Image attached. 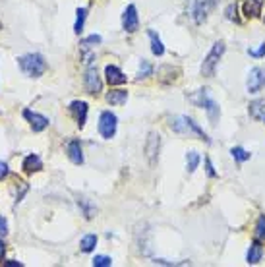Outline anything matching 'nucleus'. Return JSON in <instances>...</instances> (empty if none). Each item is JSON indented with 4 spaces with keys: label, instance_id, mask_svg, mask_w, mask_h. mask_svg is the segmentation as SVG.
<instances>
[{
    "label": "nucleus",
    "instance_id": "obj_1",
    "mask_svg": "<svg viewBox=\"0 0 265 267\" xmlns=\"http://www.w3.org/2000/svg\"><path fill=\"white\" fill-rule=\"evenodd\" d=\"M170 128H172V132H176V134H182V136H188V138L194 136V138L204 140V142L209 144L207 134H205V132L198 126V122H194V118H190V116L180 114V116L170 118Z\"/></svg>",
    "mask_w": 265,
    "mask_h": 267
},
{
    "label": "nucleus",
    "instance_id": "obj_2",
    "mask_svg": "<svg viewBox=\"0 0 265 267\" xmlns=\"http://www.w3.org/2000/svg\"><path fill=\"white\" fill-rule=\"evenodd\" d=\"M18 64L21 68V72L29 78H39L47 72V60L43 54H37V53H31V54H25L21 58H18Z\"/></svg>",
    "mask_w": 265,
    "mask_h": 267
},
{
    "label": "nucleus",
    "instance_id": "obj_3",
    "mask_svg": "<svg viewBox=\"0 0 265 267\" xmlns=\"http://www.w3.org/2000/svg\"><path fill=\"white\" fill-rule=\"evenodd\" d=\"M190 101H192L196 107H202L205 112H207L211 124H217V120H219V116H221V108H219V105L209 97V91H207V89L196 91V93L190 97Z\"/></svg>",
    "mask_w": 265,
    "mask_h": 267
},
{
    "label": "nucleus",
    "instance_id": "obj_4",
    "mask_svg": "<svg viewBox=\"0 0 265 267\" xmlns=\"http://www.w3.org/2000/svg\"><path fill=\"white\" fill-rule=\"evenodd\" d=\"M217 4H219V0H192V4H190V14H192L194 21H196L198 25H202V23L209 18V14L217 8Z\"/></svg>",
    "mask_w": 265,
    "mask_h": 267
},
{
    "label": "nucleus",
    "instance_id": "obj_5",
    "mask_svg": "<svg viewBox=\"0 0 265 267\" xmlns=\"http://www.w3.org/2000/svg\"><path fill=\"white\" fill-rule=\"evenodd\" d=\"M223 53H224V43H223V41H217V43L213 45V49L209 51V54L204 58V64H202V74H204L205 78H213V76H215L217 64H219Z\"/></svg>",
    "mask_w": 265,
    "mask_h": 267
},
{
    "label": "nucleus",
    "instance_id": "obj_6",
    "mask_svg": "<svg viewBox=\"0 0 265 267\" xmlns=\"http://www.w3.org/2000/svg\"><path fill=\"white\" fill-rule=\"evenodd\" d=\"M116 126H118L116 114L110 112V110H103L101 116H99V134H101L105 140H110V138H114V134H116Z\"/></svg>",
    "mask_w": 265,
    "mask_h": 267
},
{
    "label": "nucleus",
    "instance_id": "obj_7",
    "mask_svg": "<svg viewBox=\"0 0 265 267\" xmlns=\"http://www.w3.org/2000/svg\"><path fill=\"white\" fill-rule=\"evenodd\" d=\"M159 149H161V136L157 132H149V136H147V140H145L143 151H145L147 163H149L151 166H155V163L159 159Z\"/></svg>",
    "mask_w": 265,
    "mask_h": 267
},
{
    "label": "nucleus",
    "instance_id": "obj_8",
    "mask_svg": "<svg viewBox=\"0 0 265 267\" xmlns=\"http://www.w3.org/2000/svg\"><path fill=\"white\" fill-rule=\"evenodd\" d=\"M265 87V70L264 68H252L246 80L248 93H260Z\"/></svg>",
    "mask_w": 265,
    "mask_h": 267
},
{
    "label": "nucleus",
    "instance_id": "obj_9",
    "mask_svg": "<svg viewBox=\"0 0 265 267\" xmlns=\"http://www.w3.org/2000/svg\"><path fill=\"white\" fill-rule=\"evenodd\" d=\"M85 89H87L89 95H99L101 89H103V82H101L95 66H89L87 72H85Z\"/></svg>",
    "mask_w": 265,
    "mask_h": 267
},
{
    "label": "nucleus",
    "instance_id": "obj_10",
    "mask_svg": "<svg viewBox=\"0 0 265 267\" xmlns=\"http://www.w3.org/2000/svg\"><path fill=\"white\" fill-rule=\"evenodd\" d=\"M122 27H124V31H128V33L138 31V27H140V18H138V10H136L134 4H130V6L124 10V14H122Z\"/></svg>",
    "mask_w": 265,
    "mask_h": 267
},
{
    "label": "nucleus",
    "instance_id": "obj_11",
    "mask_svg": "<svg viewBox=\"0 0 265 267\" xmlns=\"http://www.w3.org/2000/svg\"><path fill=\"white\" fill-rule=\"evenodd\" d=\"M23 118L31 124V130H33V132H43V130L49 128V124H51L47 116H43V114H39V112H33V110H29V108L23 110Z\"/></svg>",
    "mask_w": 265,
    "mask_h": 267
},
{
    "label": "nucleus",
    "instance_id": "obj_12",
    "mask_svg": "<svg viewBox=\"0 0 265 267\" xmlns=\"http://www.w3.org/2000/svg\"><path fill=\"white\" fill-rule=\"evenodd\" d=\"M87 103L85 101H72V105H70V110H72V114H74V118H76V122H78V126L80 128H83L85 126V120H87Z\"/></svg>",
    "mask_w": 265,
    "mask_h": 267
},
{
    "label": "nucleus",
    "instance_id": "obj_13",
    "mask_svg": "<svg viewBox=\"0 0 265 267\" xmlns=\"http://www.w3.org/2000/svg\"><path fill=\"white\" fill-rule=\"evenodd\" d=\"M105 76H106V82H108L110 85H122V83H126V76H124V72H122L118 66L108 64L105 68Z\"/></svg>",
    "mask_w": 265,
    "mask_h": 267
},
{
    "label": "nucleus",
    "instance_id": "obj_14",
    "mask_svg": "<svg viewBox=\"0 0 265 267\" xmlns=\"http://www.w3.org/2000/svg\"><path fill=\"white\" fill-rule=\"evenodd\" d=\"M262 258H264V246L256 240V242H252V244H250V248H248L246 262H248L250 266H256V264H260V262H262Z\"/></svg>",
    "mask_w": 265,
    "mask_h": 267
},
{
    "label": "nucleus",
    "instance_id": "obj_15",
    "mask_svg": "<svg viewBox=\"0 0 265 267\" xmlns=\"http://www.w3.org/2000/svg\"><path fill=\"white\" fill-rule=\"evenodd\" d=\"M21 168H23V172L25 174H33V172H39L41 168H43V161L39 159V155H27L25 159H23V164H21Z\"/></svg>",
    "mask_w": 265,
    "mask_h": 267
},
{
    "label": "nucleus",
    "instance_id": "obj_16",
    "mask_svg": "<svg viewBox=\"0 0 265 267\" xmlns=\"http://www.w3.org/2000/svg\"><path fill=\"white\" fill-rule=\"evenodd\" d=\"M68 157L74 164H82L83 163V151H82V144L80 140H72L68 144Z\"/></svg>",
    "mask_w": 265,
    "mask_h": 267
},
{
    "label": "nucleus",
    "instance_id": "obj_17",
    "mask_svg": "<svg viewBox=\"0 0 265 267\" xmlns=\"http://www.w3.org/2000/svg\"><path fill=\"white\" fill-rule=\"evenodd\" d=\"M242 12L246 18H260L262 14V0H244L242 4Z\"/></svg>",
    "mask_w": 265,
    "mask_h": 267
},
{
    "label": "nucleus",
    "instance_id": "obj_18",
    "mask_svg": "<svg viewBox=\"0 0 265 267\" xmlns=\"http://www.w3.org/2000/svg\"><path fill=\"white\" fill-rule=\"evenodd\" d=\"M106 101L114 107H120L128 101V91L126 89H114V91H108L106 93Z\"/></svg>",
    "mask_w": 265,
    "mask_h": 267
},
{
    "label": "nucleus",
    "instance_id": "obj_19",
    "mask_svg": "<svg viewBox=\"0 0 265 267\" xmlns=\"http://www.w3.org/2000/svg\"><path fill=\"white\" fill-rule=\"evenodd\" d=\"M248 112H250V116H252L254 120H264L265 118V101L264 99L252 101L250 107H248Z\"/></svg>",
    "mask_w": 265,
    "mask_h": 267
},
{
    "label": "nucleus",
    "instance_id": "obj_20",
    "mask_svg": "<svg viewBox=\"0 0 265 267\" xmlns=\"http://www.w3.org/2000/svg\"><path fill=\"white\" fill-rule=\"evenodd\" d=\"M149 39H151V53L155 54V56H163V54H164V45H163L159 35H157L153 29L149 31Z\"/></svg>",
    "mask_w": 265,
    "mask_h": 267
},
{
    "label": "nucleus",
    "instance_id": "obj_21",
    "mask_svg": "<svg viewBox=\"0 0 265 267\" xmlns=\"http://www.w3.org/2000/svg\"><path fill=\"white\" fill-rule=\"evenodd\" d=\"M200 161H202V157H200V153H198V151H188V153H186V168H188V172H190V174L198 168Z\"/></svg>",
    "mask_w": 265,
    "mask_h": 267
},
{
    "label": "nucleus",
    "instance_id": "obj_22",
    "mask_svg": "<svg viewBox=\"0 0 265 267\" xmlns=\"http://www.w3.org/2000/svg\"><path fill=\"white\" fill-rule=\"evenodd\" d=\"M82 252H93L95 250V246H97V236L95 234H85L83 238H82Z\"/></svg>",
    "mask_w": 265,
    "mask_h": 267
},
{
    "label": "nucleus",
    "instance_id": "obj_23",
    "mask_svg": "<svg viewBox=\"0 0 265 267\" xmlns=\"http://www.w3.org/2000/svg\"><path fill=\"white\" fill-rule=\"evenodd\" d=\"M78 18H76V25H74V31L80 35L83 31V23H85V18H87V10L85 8H78Z\"/></svg>",
    "mask_w": 265,
    "mask_h": 267
},
{
    "label": "nucleus",
    "instance_id": "obj_24",
    "mask_svg": "<svg viewBox=\"0 0 265 267\" xmlns=\"http://www.w3.org/2000/svg\"><path fill=\"white\" fill-rule=\"evenodd\" d=\"M103 39H101V35H89V37H85L83 41H82V51L85 53V51H89V49H93L95 45H99Z\"/></svg>",
    "mask_w": 265,
    "mask_h": 267
},
{
    "label": "nucleus",
    "instance_id": "obj_25",
    "mask_svg": "<svg viewBox=\"0 0 265 267\" xmlns=\"http://www.w3.org/2000/svg\"><path fill=\"white\" fill-rule=\"evenodd\" d=\"M224 16H226V20H230V21H240V18H238V4L234 2V4H228L226 6V10H224Z\"/></svg>",
    "mask_w": 265,
    "mask_h": 267
},
{
    "label": "nucleus",
    "instance_id": "obj_26",
    "mask_svg": "<svg viewBox=\"0 0 265 267\" xmlns=\"http://www.w3.org/2000/svg\"><path fill=\"white\" fill-rule=\"evenodd\" d=\"M230 155L238 161V163H244V161L250 159V153H248L246 149H242V147H232V149H230Z\"/></svg>",
    "mask_w": 265,
    "mask_h": 267
},
{
    "label": "nucleus",
    "instance_id": "obj_27",
    "mask_svg": "<svg viewBox=\"0 0 265 267\" xmlns=\"http://www.w3.org/2000/svg\"><path fill=\"white\" fill-rule=\"evenodd\" d=\"M153 72V66L147 62V60H142V66H140V74H138V80H143V78H149Z\"/></svg>",
    "mask_w": 265,
    "mask_h": 267
},
{
    "label": "nucleus",
    "instance_id": "obj_28",
    "mask_svg": "<svg viewBox=\"0 0 265 267\" xmlns=\"http://www.w3.org/2000/svg\"><path fill=\"white\" fill-rule=\"evenodd\" d=\"M91 264H93V267H110L112 266V260L108 256H95Z\"/></svg>",
    "mask_w": 265,
    "mask_h": 267
},
{
    "label": "nucleus",
    "instance_id": "obj_29",
    "mask_svg": "<svg viewBox=\"0 0 265 267\" xmlns=\"http://www.w3.org/2000/svg\"><path fill=\"white\" fill-rule=\"evenodd\" d=\"M256 236L260 240H265V215H262L258 219V223H256Z\"/></svg>",
    "mask_w": 265,
    "mask_h": 267
},
{
    "label": "nucleus",
    "instance_id": "obj_30",
    "mask_svg": "<svg viewBox=\"0 0 265 267\" xmlns=\"http://www.w3.org/2000/svg\"><path fill=\"white\" fill-rule=\"evenodd\" d=\"M205 172H207L209 178H215V176H217V172H215V168H213V163L209 157H205Z\"/></svg>",
    "mask_w": 265,
    "mask_h": 267
},
{
    "label": "nucleus",
    "instance_id": "obj_31",
    "mask_svg": "<svg viewBox=\"0 0 265 267\" xmlns=\"http://www.w3.org/2000/svg\"><path fill=\"white\" fill-rule=\"evenodd\" d=\"M248 53H250V56H256V58H262V56H265V43H262V47H260L258 51H254V49H250Z\"/></svg>",
    "mask_w": 265,
    "mask_h": 267
},
{
    "label": "nucleus",
    "instance_id": "obj_32",
    "mask_svg": "<svg viewBox=\"0 0 265 267\" xmlns=\"http://www.w3.org/2000/svg\"><path fill=\"white\" fill-rule=\"evenodd\" d=\"M78 204H82V205H83V209H85V217H87V219H91V217H93L95 209H89V205H87V202H85V200H78Z\"/></svg>",
    "mask_w": 265,
    "mask_h": 267
},
{
    "label": "nucleus",
    "instance_id": "obj_33",
    "mask_svg": "<svg viewBox=\"0 0 265 267\" xmlns=\"http://www.w3.org/2000/svg\"><path fill=\"white\" fill-rule=\"evenodd\" d=\"M8 234V223H6V219L0 215V236H6Z\"/></svg>",
    "mask_w": 265,
    "mask_h": 267
},
{
    "label": "nucleus",
    "instance_id": "obj_34",
    "mask_svg": "<svg viewBox=\"0 0 265 267\" xmlns=\"http://www.w3.org/2000/svg\"><path fill=\"white\" fill-rule=\"evenodd\" d=\"M8 172H10V170H8V164H6L4 161H0V180H2V178H6V176H8Z\"/></svg>",
    "mask_w": 265,
    "mask_h": 267
},
{
    "label": "nucleus",
    "instance_id": "obj_35",
    "mask_svg": "<svg viewBox=\"0 0 265 267\" xmlns=\"http://www.w3.org/2000/svg\"><path fill=\"white\" fill-rule=\"evenodd\" d=\"M4 254H6V244L0 240V262H2V258H4Z\"/></svg>",
    "mask_w": 265,
    "mask_h": 267
},
{
    "label": "nucleus",
    "instance_id": "obj_36",
    "mask_svg": "<svg viewBox=\"0 0 265 267\" xmlns=\"http://www.w3.org/2000/svg\"><path fill=\"white\" fill-rule=\"evenodd\" d=\"M6 266L8 267H21L20 262H16V260H10V262H6Z\"/></svg>",
    "mask_w": 265,
    "mask_h": 267
},
{
    "label": "nucleus",
    "instance_id": "obj_37",
    "mask_svg": "<svg viewBox=\"0 0 265 267\" xmlns=\"http://www.w3.org/2000/svg\"><path fill=\"white\" fill-rule=\"evenodd\" d=\"M0 29H2V23H0Z\"/></svg>",
    "mask_w": 265,
    "mask_h": 267
},
{
    "label": "nucleus",
    "instance_id": "obj_38",
    "mask_svg": "<svg viewBox=\"0 0 265 267\" xmlns=\"http://www.w3.org/2000/svg\"><path fill=\"white\" fill-rule=\"evenodd\" d=\"M264 120H265V118H264Z\"/></svg>",
    "mask_w": 265,
    "mask_h": 267
}]
</instances>
